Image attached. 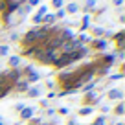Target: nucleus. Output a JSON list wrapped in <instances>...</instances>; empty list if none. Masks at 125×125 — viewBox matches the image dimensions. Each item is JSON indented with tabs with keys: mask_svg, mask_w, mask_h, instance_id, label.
I'll list each match as a JSON object with an SVG mask.
<instances>
[{
	"mask_svg": "<svg viewBox=\"0 0 125 125\" xmlns=\"http://www.w3.org/2000/svg\"><path fill=\"white\" fill-rule=\"evenodd\" d=\"M41 20H42V17H41V15H37V17H33V22H35V24H37V22H41Z\"/></svg>",
	"mask_w": 125,
	"mask_h": 125,
	"instance_id": "nucleus-11",
	"label": "nucleus"
},
{
	"mask_svg": "<svg viewBox=\"0 0 125 125\" xmlns=\"http://www.w3.org/2000/svg\"><path fill=\"white\" fill-rule=\"evenodd\" d=\"M68 11H77V4H70L68 6Z\"/></svg>",
	"mask_w": 125,
	"mask_h": 125,
	"instance_id": "nucleus-8",
	"label": "nucleus"
},
{
	"mask_svg": "<svg viewBox=\"0 0 125 125\" xmlns=\"http://www.w3.org/2000/svg\"><path fill=\"white\" fill-rule=\"evenodd\" d=\"M19 88H20V90H26V88H28V83H26V81L19 83Z\"/></svg>",
	"mask_w": 125,
	"mask_h": 125,
	"instance_id": "nucleus-7",
	"label": "nucleus"
},
{
	"mask_svg": "<svg viewBox=\"0 0 125 125\" xmlns=\"http://www.w3.org/2000/svg\"><path fill=\"white\" fill-rule=\"evenodd\" d=\"M46 22H53V15H48L46 17Z\"/></svg>",
	"mask_w": 125,
	"mask_h": 125,
	"instance_id": "nucleus-13",
	"label": "nucleus"
},
{
	"mask_svg": "<svg viewBox=\"0 0 125 125\" xmlns=\"http://www.w3.org/2000/svg\"><path fill=\"white\" fill-rule=\"evenodd\" d=\"M53 6H55V8H61V6H62V0H53Z\"/></svg>",
	"mask_w": 125,
	"mask_h": 125,
	"instance_id": "nucleus-10",
	"label": "nucleus"
},
{
	"mask_svg": "<svg viewBox=\"0 0 125 125\" xmlns=\"http://www.w3.org/2000/svg\"><path fill=\"white\" fill-rule=\"evenodd\" d=\"M9 62H11V66H19L20 59H19V57H11V61H9Z\"/></svg>",
	"mask_w": 125,
	"mask_h": 125,
	"instance_id": "nucleus-5",
	"label": "nucleus"
},
{
	"mask_svg": "<svg viewBox=\"0 0 125 125\" xmlns=\"http://www.w3.org/2000/svg\"><path fill=\"white\" fill-rule=\"evenodd\" d=\"M30 79H31V81H37V79H39V75H37V74H35V72H31V75H30Z\"/></svg>",
	"mask_w": 125,
	"mask_h": 125,
	"instance_id": "nucleus-9",
	"label": "nucleus"
},
{
	"mask_svg": "<svg viewBox=\"0 0 125 125\" xmlns=\"http://www.w3.org/2000/svg\"><path fill=\"white\" fill-rule=\"evenodd\" d=\"M121 2H123V0H114V4H116V6H121Z\"/></svg>",
	"mask_w": 125,
	"mask_h": 125,
	"instance_id": "nucleus-14",
	"label": "nucleus"
},
{
	"mask_svg": "<svg viewBox=\"0 0 125 125\" xmlns=\"http://www.w3.org/2000/svg\"><path fill=\"white\" fill-rule=\"evenodd\" d=\"M94 44H96V48H99V50H103V48L107 46L105 41H94Z\"/></svg>",
	"mask_w": 125,
	"mask_h": 125,
	"instance_id": "nucleus-2",
	"label": "nucleus"
},
{
	"mask_svg": "<svg viewBox=\"0 0 125 125\" xmlns=\"http://www.w3.org/2000/svg\"><path fill=\"white\" fill-rule=\"evenodd\" d=\"M109 96H110V98H121V96H123V94H121L120 90H112V92H110Z\"/></svg>",
	"mask_w": 125,
	"mask_h": 125,
	"instance_id": "nucleus-4",
	"label": "nucleus"
},
{
	"mask_svg": "<svg viewBox=\"0 0 125 125\" xmlns=\"http://www.w3.org/2000/svg\"><path fill=\"white\" fill-rule=\"evenodd\" d=\"M39 94H41L39 88H31V90H30V96H39Z\"/></svg>",
	"mask_w": 125,
	"mask_h": 125,
	"instance_id": "nucleus-6",
	"label": "nucleus"
},
{
	"mask_svg": "<svg viewBox=\"0 0 125 125\" xmlns=\"http://www.w3.org/2000/svg\"><path fill=\"white\" fill-rule=\"evenodd\" d=\"M70 57H68L66 53L62 55V57H59V59H55V66H64V64H70Z\"/></svg>",
	"mask_w": 125,
	"mask_h": 125,
	"instance_id": "nucleus-1",
	"label": "nucleus"
},
{
	"mask_svg": "<svg viewBox=\"0 0 125 125\" xmlns=\"http://www.w3.org/2000/svg\"><path fill=\"white\" fill-rule=\"evenodd\" d=\"M31 114H33V112H31V109H26V110H22V118H24V120L31 118Z\"/></svg>",
	"mask_w": 125,
	"mask_h": 125,
	"instance_id": "nucleus-3",
	"label": "nucleus"
},
{
	"mask_svg": "<svg viewBox=\"0 0 125 125\" xmlns=\"http://www.w3.org/2000/svg\"><path fill=\"white\" fill-rule=\"evenodd\" d=\"M94 33H96V35H101L103 30H101V28H96V30H94Z\"/></svg>",
	"mask_w": 125,
	"mask_h": 125,
	"instance_id": "nucleus-12",
	"label": "nucleus"
}]
</instances>
